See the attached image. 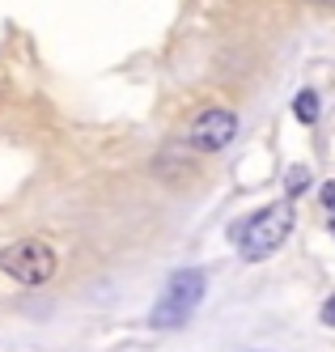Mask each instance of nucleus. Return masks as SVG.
<instances>
[{"mask_svg": "<svg viewBox=\"0 0 335 352\" xmlns=\"http://www.w3.org/2000/svg\"><path fill=\"white\" fill-rule=\"evenodd\" d=\"M293 221H297L293 199L285 195V199H276V204H268V208H259V212H250L246 221H238V230H229V238H238L246 263H259V259L272 255V250L285 246V238L293 234Z\"/></svg>", "mask_w": 335, "mask_h": 352, "instance_id": "obj_1", "label": "nucleus"}, {"mask_svg": "<svg viewBox=\"0 0 335 352\" xmlns=\"http://www.w3.org/2000/svg\"><path fill=\"white\" fill-rule=\"evenodd\" d=\"M199 301H204V272H195V267L174 272L158 297V306H153V314H149V327L153 331H178L199 310Z\"/></svg>", "mask_w": 335, "mask_h": 352, "instance_id": "obj_2", "label": "nucleus"}, {"mask_svg": "<svg viewBox=\"0 0 335 352\" xmlns=\"http://www.w3.org/2000/svg\"><path fill=\"white\" fill-rule=\"evenodd\" d=\"M56 267H60V259L43 238H17L0 250V272H5L9 280L25 285V289L47 285L51 276H56Z\"/></svg>", "mask_w": 335, "mask_h": 352, "instance_id": "obj_3", "label": "nucleus"}, {"mask_svg": "<svg viewBox=\"0 0 335 352\" xmlns=\"http://www.w3.org/2000/svg\"><path fill=\"white\" fill-rule=\"evenodd\" d=\"M234 136H238V115L225 107H208L187 123V144L195 153H221Z\"/></svg>", "mask_w": 335, "mask_h": 352, "instance_id": "obj_4", "label": "nucleus"}, {"mask_svg": "<svg viewBox=\"0 0 335 352\" xmlns=\"http://www.w3.org/2000/svg\"><path fill=\"white\" fill-rule=\"evenodd\" d=\"M293 115H297V123L314 128V123H318V94H314V89H301V94L293 98Z\"/></svg>", "mask_w": 335, "mask_h": 352, "instance_id": "obj_5", "label": "nucleus"}, {"mask_svg": "<svg viewBox=\"0 0 335 352\" xmlns=\"http://www.w3.org/2000/svg\"><path fill=\"white\" fill-rule=\"evenodd\" d=\"M305 187H310V170H301V166H293L289 174H285V195L289 199H297Z\"/></svg>", "mask_w": 335, "mask_h": 352, "instance_id": "obj_6", "label": "nucleus"}, {"mask_svg": "<svg viewBox=\"0 0 335 352\" xmlns=\"http://www.w3.org/2000/svg\"><path fill=\"white\" fill-rule=\"evenodd\" d=\"M318 318H323V327H331V331H335V293L323 301V310H318Z\"/></svg>", "mask_w": 335, "mask_h": 352, "instance_id": "obj_7", "label": "nucleus"}, {"mask_svg": "<svg viewBox=\"0 0 335 352\" xmlns=\"http://www.w3.org/2000/svg\"><path fill=\"white\" fill-rule=\"evenodd\" d=\"M318 199H323V204L335 212V183H323V187H318Z\"/></svg>", "mask_w": 335, "mask_h": 352, "instance_id": "obj_8", "label": "nucleus"}, {"mask_svg": "<svg viewBox=\"0 0 335 352\" xmlns=\"http://www.w3.org/2000/svg\"><path fill=\"white\" fill-rule=\"evenodd\" d=\"M310 5H318V9H335V0H310Z\"/></svg>", "mask_w": 335, "mask_h": 352, "instance_id": "obj_9", "label": "nucleus"}, {"mask_svg": "<svg viewBox=\"0 0 335 352\" xmlns=\"http://www.w3.org/2000/svg\"><path fill=\"white\" fill-rule=\"evenodd\" d=\"M331 234H335V221H331Z\"/></svg>", "mask_w": 335, "mask_h": 352, "instance_id": "obj_10", "label": "nucleus"}]
</instances>
